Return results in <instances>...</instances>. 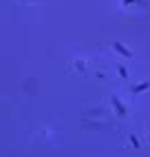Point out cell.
I'll return each instance as SVG.
<instances>
[{
	"instance_id": "obj_1",
	"label": "cell",
	"mask_w": 150,
	"mask_h": 157,
	"mask_svg": "<svg viewBox=\"0 0 150 157\" xmlns=\"http://www.w3.org/2000/svg\"><path fill=\"white\" fill-rule=\"evenodd\" d=\"M113 47H115V49H117V51H119V53H122V56H126V58H130V51H128V49H124V47H122V44H119V42H115V44H113Z\"/></svg>"
},
{
	"instance_id": "obj_2",
	"label": "cell",
	"mask_w": 150,
	"mask_h": 157,
	"mask_svg": "<svg viewBox=\"0 0 150 157\" xmlns=\"http://www.w3.org/2000/svg\"><path fill=\"white\" fill-rule=\"evenodd\" d=\"M113 104H115V109H117V111H119V115H124V109H122V104H119V102H117V98H113Z\"/></svg>"
}]
</instances>
